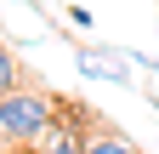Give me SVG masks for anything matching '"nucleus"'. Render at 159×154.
Returning <instances> with one entry per match:
<instances>
[{"mask_svg": "<svg viewBox=\"0 0 159 154\" xmlns=\"http://www.w3.org/2000/svg\"><path fill=\"white\" fill-rule=\"evenodd\" d=\"M51 154H85V148L74 143V131H51Z\"/></svg>", "mask_w": 159, "mask_h": 154, "instance_id": "obj_5", "label": "nucleus"}, {"mask_svg": "<svg viewBox=\"0 0 159 154\" xmlns=\"http://www.w3.org/2000/svg\"><path fill=\"white\" fill-rule=\"evenodd\" d=\"M80 148H85V154H136L125 137H114V131H91V137L80 143Z\"/></svg>", "mask_w": 159, "mask_h": 154, "instance_id": "obj_3", "label": "nucleus"}, {"mask_svg": "<svg viewBox=\"0 0 159 154\" xmlns=\"http://www.w3.org/2000/svg\"><path fill=\"white\" fill-rule=\"evenodd\" d=\"M6 154H29V143H17V148H6Z\"/></svg>", "mask_w": 159, "mask_h": 154, "instance_id": "obj_6", "label": "nucleus"}, {"mask_svg": "<svg viewBox=\"0 0 159 154\" xmlns=\"http://www.w3.org/2000/svg\"><path fill=\"white\" fill-rule=\"evenodd\" d=\"M80 74H91V80H114V86H131V57H114V51L80 46Z\"/></svg>", "mask_w": 159, "mask_h": 154, "instance_id": "obj_2", "label": "nucleus"}, {"mask_svg": "<svg viewBox=\"0 0 159 154\" xmlns=\"http://www.w3.org/2000/svg\"><path fill=\"white\" fill-rule=\"evenodd\" d=\"M0 91H17V63H11L6 46H0Z\"/></svg>", "mask_w": 159, "mask_h": 154, "instance_id": "obj_4", "label": "nucleus"}, {"mask_svg": "<svg viewBox=\"0 0 159 154\" xmlns=\"http://www.w3.org/2000/svg\"><path fill=\"white\" fill-rule=\"evenodd\" d=\"M57 131V108L40 91H0V137L6 143H40Z\"/></svg>", "mask_w": 159, "mask_h": 154, "instance_id": "obj_1", "label": "nucleus"}]
</instances>
